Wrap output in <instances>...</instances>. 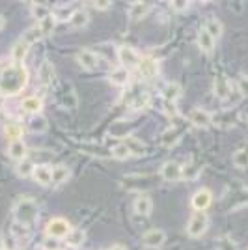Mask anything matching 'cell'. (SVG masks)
Returning <instances> with one entry per match:
<instances>
[{"label": "cell", "mask_w": 248, "mask_h": 250, "mask_svg": "<svg viewBox=\"0 0 248 250\" xmlns=\"http://www.w3.org/2000/svg\"><path fill=\"white\" fill-rule=\"evenodd\" d=\"M28 83V71L22 63H11L0 73V95L10 97L22 92V88Z\"/></svg>", "instance_id": "obj_1"}, {"label": "cell", "mask_w": 248, "mask_h": 250, "mask_svg": "<svg viewBox=\"0 0 248 250\" xmlns=\"http://www.w3.org/2000/svg\"><path fill=\"white\" fill-rule=\"evenodd\" d=\"M13 217L21 226H30L38 219V204L30 196H21L13 206Z\"/></svg>", "instance_id": "obj_2"}, {"label": "cell", "mask_w": 248, "mask_h": 250, "mask_svg": "<svg viewBox=\"0 0 248 250\" xmlns=\"http://www.w3.org/2000/svg\"><path fill=\"white\" fill-rule=\"evenodd\" d=\"M207 226H209V219H207L206 211H196L190 220H188V226H186V233L190 237H202L207 231Z\"/></svg>", "instance_id": "obj_3"}, {"label": "cell", "mask_w": 248, "mask_h": 250, "mask_svg": "<svg viewBox=\"0 0 248 250\" xmlns=\"http://www.w3.org/2000/svg\"><path fill=\"white\" fill-rule=\"evenodd\" d=\"M118 60H120V63H122V67H125V69H135V67H138V63H140V54L133 49V47H129V45H120L118 47Z\"/></svg>", "instance_id": "obj_4"}, {"label": "cell", "mask_w": 248, "mask_h": 250, "mask_svg": "<svg viewBox=\"0 0 248 250\" xmlns=\"http://www.w3.org/2000/svg\"><path fill=\"white\" fill-rule=\"evenodd\" d=\"M71 224L65 219H52L49 224H47V237H52V239H65L69 233H71Z\"/></svg>", "instance_id": "obj_5"}, {"label": "cell", "mask_w": 248, "mask_h": 250, "mask_svg": "<svg viewBox=\"0 0 248 250\" xmlns=\"http://www.w3.org/2000/svg\"><path fill=\"white\" fill-rule=\"evenodd\" d=\"M161 177L168 181V183H176L183 177V167L179 163H174V161H168L163 165L161 168Z\"/></svg>", "instance_id": "obj_6"}, {"label": "cell", "mask_w": 248, "mask_h": 250, "mask_svg": "<svg viewBox=\"0 0 248 250\" xmlns=\"http://www.w3.org/2000/svg\"><path fill=\"white\" fill-rule=\"evenodd\" d=\"M165 241H166V233L159 228L147 229L144 235H142V243H144L147 249H159V247L165 245Z\"/></svg>", "instance_id": "obj_7"}, {"label": "cell", "mask_w": 248, "mask_h": 250, "mask_svg": "<svg viewBox=\"0 0 248 250\" xmlns=\"http://www.w3.org/2000/svg\"><path fill=\"white\" fill-rule=\"evenodd\" d=\"M211 202H213L211 190H209V188H200V190L194 192V196L190 200V206L196 209V211H206V209L211 206Z\"/></svg>", "instance_id": "obj_8"}, {"label": "cell", "mask_w": 248, "mask_h": 250, "mask_svg": "<svg viewBox=\"0 0 248 250\" xmlns=\"http://www.w3.org/2000/svg\"><path fill=\"white\" fill-rule=\"evenodd\" d=\"M188 122L194 125V127L206 129V127H209V125L213 124V116L209 114L207 110H204V108H194L188 114Z\"/></svg>", "instance_id": "obj_9"}, {"label": "cell", "mask_w": 248, "mask_h": 250, "mask_svg": "<svg viewBox=\"0 0 248 250\" xmlns=\"http://www.w3.org/2000/svg\"><path fill=\"white\" fill-rule=\"evenodd\" d=\"M77 62L83 65L84 69H88V71H93V69H97L99 67V62H101V58L95 54L93 51H81L77 54Z\"/></svg>", "instance_id": "obj_10"}, {"label": "cell", "mask_w": 248, "mask_h": 250, "mask_svg": "<svg viewBox=\"0 0 248 250\" xmlns=\"http://www.w3.org/2000/svg\"><path fill=\"white\" fill-rule=\"evenodd\" d=\"M133 209H135L136 215H140V217H147L149 213H151V209H153V202L151 198L147 196V194H138L135 198V204H133Z\"/></svg>", "instance_id": "obj_11"}, {"label": "cell", "mask_w": 248, "mask_h": 250, "mask_svg": "<svg viewBox=\"0 0 248 250\" xmlns=\"http://www.w3.org/2000/svg\"><path fill=\"white\" fill-rule=\"evenodd\" d=\"M32 177H34L36 183H40L43 187L52 185V168H49L47 165H38V167L34 168Z\"/></svg>", "instance_id": "obj_12"}, {"label": "cell", "mask_w": 248, "mask_h": 250, "mask_svg": "<svg viewBox=\"0 0 248 250\" xmlns=\"http://www.w3.org/2000/svg\"><path fill=\"white\" fill-rule=\"evenodd\" d=\"M138 69H140L144 79H155L157 73H159V65L153 58H142L138 63Z\"/></svg>", "instance_id": "obj_13"}, {"label": "cell", "mask_w": 248, "mask_h": 250, "mask_svg": "<svg viewBox=\"0 0 248 250\" xmlns=\"http://www.w3.org/2000/svg\"><path fill=\"white\" fill-rule=\"evenodd\" d=\"M26 153H28V149H26V144H24L22 140H13V142H10V147H8V155H10L13 161L21 163V161H24Z\"/></svg>", "instance_id": "obj_14"}, {"label": "cell", "mask_w": 248, "mask_h": 250, "mask_svg": "<svg viewBox=\"0 0 248 250\" xmlns=\"http://www.w3.org/2000/svg\"><path fill=\"white\" fill-rule=\"evenodd\" d=\"M231 94V84L227 81L224 75H218L217 79H215V95H217L218 99H227Z\"/></svg>", "instance_id": "obj_15"}, {"label": "cell", "mask_w": 248, "mask_h": 250, "mask_svg": "<svg viewBox=\"0 0 248 250\" xmlns=\"http://www.w3.org/2000/svg\"><path fill=\"white\" fill-rule=\"evenodd\" d=\"M38 81L43 86H49L54 81V67H52V63L49 60H45L40 65V69H38Z\"/></svg>", "instance_id": "obj_16"}, {"label": "cell", "mask_w": 248, "mask_h": 250, "mask_svg": "<svg viewBox=\"0 0 248 250\" xmlns=\"http://www.w3.org/2000/svg\"><path fill=\"white\" fill-rule=\"evenodd\" d=\"M125 146L129 147V151H131V155H144L145 153V144L142 142V140H138L136 136H125Z\"/></svg>", "instance_id": "obj_17"}, {"label": "cell", "mask_w": 248, "mask_h": 250, "mask_svg": "<svg viewBox=\"0 0 248 250\" xmlns=\"http://www.w3.org/2000/svg\"><path fill=\"white\" fill-rule=\"evenodd\" d=\"M88 22H90V15H88V11H84V10H75L71 15V19H69L71 28H77V30L88 26Z\"/></svg>", "instance_id": "obj_18"}, {"label": "cell", "mask_w": 248, "mask_h": 250, "mask_svg": "<svg viewBox=\"0 0 248 250\" xmlns=\"http://www.w3.org/2000/svg\"><path fill=\"white\" fill-rule=\"evenodd\" d=\"M198 47L204 52H213V49H215V40L211 38V34L206 28L198 32Z\"/></svg>", "instance_id": "obj_19"}, {"label": "cell", "mask_w": 248, "mask_h": 250, "mask_svg": "<svg viewBox=\"0 0 248 250\" xmlns=\"http://www.w3.org/2000/svg\"><path fill=\"white\" fill-rule=\"evenodd\" d=\"M22 110L24 112H28V114H32V116H36V114H40V110H41V106H43V103H41V99L40 97H36V95H30V97H26L24 101H22Z\"/></svg>", "instance_id": "obj_20"}, {"label": "cell", "mask_w": 248, "mask_h": 250, "mask_svg": "<svg viewBox=\"0 0 248 250\" xmlns=\"http://www.w3.org/2000/svg\"><path fill=\"white\" fill-rule=\"evenodd\" d=\"M71 176V170L65 167V165H58V167L52 168V185H62L65 183Z\"/></svg>", "instance_id": "obj_21"}, {"label": "cell", "mask_w": 248, "mask_h": 250, "mask_svg": "<svg viewBox=\"0 0 248 250\" xmlns=\"http://www.w3.org/2000/svg\"><path fill=\"white\" fill-rule=\"evenodd\" d=\"M163 97H165V101H168V103H176L177 99L181 97V86L176 83H168L163 88Z\"/></svg>", "instance_id": "obj_22"}, {"label": "cell", "mask_w": 248, "mask_h": 250, "mask_svg": "<svg viewBox=\"0 0 248 250\" xmlns=\"http://www.w3.org/2000/svg\"><path fill=\"white\" fill-rule=\"evenodd\" d=\"M28 49H30V45H26V43L22 42H17L13 45V49H11V58H13V62L15 63H21L24 58H26V54H28Z\"/></svg>", "instance_id": "obj_23"}, {"label": "cell", "mask_w": 248, "mask_h": 250, "mask_svg": "<svg viewBox=\"0 0 248 250\" xmlns=\"http://www.w3.org/2000/svg\"><path fill=\"white\" fill-rule=\"evenodd\" d=\"M129 69H125V67H118V69H114L112 73H110V83L114 86H125V84L129 83Z\"/></svg>", "instance_id": "obj_24"}, {"label": "cell", "mask_w": 248, "mask_h": 250, "mask_svg": "<svg viewBox=\"0 0 248 250\" xmlns=\"http://www.w3.org/2000/svg\"><path fill=\"white\" fill-rule=\"evenodd\" d=\"M179 135H181V131H177L176 127H170L161 136V144L165 147H174V144H177V140H179Z\"/></svg>", "instance_id": "obj_25"}, {"label": "cell", "mask_w": 248, "mask_h": 250, "mask_svg": "<svg viewBox=\"0 0 248 250\" xmlns=\"http://www.w3.org/2000/svg\"><path fill=\"white\" fill-rule=\"evenodd\" d=\"M149 4H145V2H135L131 8H129V17L133 19V21H138V19H142L145 13L149 11Z\"/></svg>", "instance_id": "obj_26"}, {"label": "cell", "mask_w": 248, "mask_h": 250, "mask_svg": "<svg viewBox=\"0 0 248 250\" xmlns=\"http://www.w3.org/2000/svg\"><path fill=\"white\" fill-rule=\"evenodd\" d=\"M43 36H45V34L41 32L40 24H36V26H32V28H28V30L22 34L21 40L24 43H26V45H32V43H38V42H40Z\"/></svg>", "instance_id": "obj_27"}, {"label": "cell", "mask_w": 248, "mask_h": 250, "mask_svg": "<svg viewBox=\"0 0 248 250\" xmlns=\"http://www.w3.org/2000/svg\"><path fill=\"white\" fill-rule=\"evenodd\" d=\"M28 127H30V131H34V133H45L47 127H49V122L43 116L36 114L28 120Z\"/></svg>", "instance_id": "obj_28"}, {"label": "cell", "mask_w": 248, "mask_h": 250, "mask_svg": "<svg viewBox=\"0 0 248 250\" xmlns=\"http://www.w3.org/2000/svg\"><path fill=\"white\" fill-rule=\"evenodd\" d=\"M67 239V245L69 247H73V249H77L79 245H83L84 239H86V233H84V229H71V233L65 237Z\"/></svg>", "instance_id": "obj_29"}, {"label": "cell", "mask_w": 248, "mask_h": 250, "mask_svg": "<svg viewBox=\"0 0 248 250\" xmlns=\"http://www.w3.org/2000/svg\"><path fill=\"white\" fill-rule=\"evenodd\" d=\"M204 28L211 34V38H213V40H218V38L222 36V22L218 21V19H207Z\"/></svg>", "instance_id": "obj_30"}, {"label": "cell", "mask_w": 248, "mask_h": 250, "mask_svg": "<svg viewBox=\"0 0 248 250\" xmlns=\"http://www.w3.org/2000/svg\"><path fill=\"white\" fill-rule=\"evenodd\" d=\"M30 11L38 21H43L45 17H49V15H51V8H49V6H45V4H38V2H34V4H32Z\"/></svg>", "instance_id": "obj_31"}, {"label": "cell", "mask_w": 248, "mask_h": 250, "mask_svg": "<svg viewBox=\"0 0 248 250\" xmlns=\"http://www.w3.org/2000/svg\"><path fill=\"white\" fill-rule=\"evenodd\" d=\"M56 17H54V13H51L49 17H45L43 21H40V28H41V32L45 34V36H49V34H52L54 32V26H56Z\"/></svg>", "instance_id": "obj_32"}, {"label": "cell", "mask_w": 248, "mask_h": 250, "mask_svg": "<svg viewBox=\"0 0 248 250\" xmlns=\"http://www.w3.org/2000/svg\"><path fill=\"white\" fill-rule=\"evenodd\" d=\"M34 163L32 161H28V159H24V161H21L19 165H17V174L21 177H28L34 174Z\"/></svg>", "instance_id": "obj_33"}, {"label": "cell", "mask_w": 248, "mask_h": 250, "mask_svg": "<svg viewBox=\"0 0 248 250\" xmlns=\"http://www.w3.org/2000/svg\"><path fill=\"white\" fill-rule=\"evenodd\" d=\"M6 135H8V138H10V142H13V140H21L22 127L19 124H8L6 125Z\"/></svg>", "instance_id": "obj_34"}, {"label": "cell", "mask_w": 248, "mask_h": 250, "mask_svg": "<svg viewBox=\"0 0 248 250\" xmlns=\"http://www.w3.org/2000/svg\"><path fill=\"white\" fill-rule=\"evenodd\" d=\"M233 165L237 168H248V149H239L233 153Z\"/></svg>", "instance_id": "obj_35"}, {"label": "cell", "mask_w": 248, "mask_h": 250, "mask_svg": "<svg viewBox=\"0 0 248 250\" xmlns=\"http://www.w3.org/2000/svg\"><path fill=\"white\" fill-rule=\"evenodd\" d=\"M73 15V10L71 6H58L56 10H54V17H56V21H69Z\"/></svg>", "instance_id": "obj_36"}, {"label": "cell", "mask_w": 248, "mask_h": 250, "mask_svg": "<svg viewBox=\"0 0 248 250\" xmlns=\"http://www.w3.org/2000/svg\"><path fill=\"white\" fill-rule=\"evenodd\" d=\"M112 157L118 159V161H125V159L131 157V151H129V147L125 146V144H118V146L112 149Z\"/></svg>", "instance_id": "obj_37"}, {"label": "cell", "mask_w": 248, "mask_h": 250, "mask_svg": "<svg viewBox=\"0 0 248 250\" xmlns=\"http://www.w3.org/2000/svg\"><path fill=\"white\" fill-rule=\"evenodd\" d=\"M198 174H200V167H196V165L183 167V177L185 179H194V177H198Z\"/></svg>", "instance_id": "obj_38"}, {"label": "cell", "mask_w": 248, "mask_h": 250, "mask_svg": "<svg viewBox=\"0 0 248 250\" xmlns=\"http://www.w3.org/2000/svg\"><path fill=\"white\" fill-rule=\"evenodd\" d=\"M43 249L45 250H60V241L52 239V237H47L43 241Z\"/></svg>", "instance_id": "obj_39"}, {"label": "cell", "mask_w": 248, "mask_h": 250, "mask_svg": "<svg viewBox=\"0 0 248 250\" xmlns=\"http://www.w3.org/2000/svg\"><path fill=\"white\" fill-rule=\"evenodd\" d=\"M218 250H237V247H235V243L231 239L224 237V239H220V243H218Z\"/></svg>", "instance_id": "obj_40"}, {"label": "cell", "mask_w": 248, "mask_h": 250, "mask_svg": "<svg viewBox=\"0 0 248 250\" xmlns=\"http://www.w3.org/2000/svg\"><path fill=\"white\" fill-rule=\"evenodd\" d=\"M239 92H241V95H245V97H248V77L247 75H243L241 79H239Z\"/></svg>", "instance_id": "obj_41"}, {"label": "cell", "mask_w": 248, "mask_h": 250, "mask_svg": "<svg viewBox=\"0 0 248 250\" xmlns=\"http://www.w3.org/2000/svg\"><path fill=\"white\" fill-rule=\"evenodd\" d=\"M147 103H149V95L144 94V95H140V97L136 99L135 103H133V106H135V108H142V106H145Z\"/></svg>", "instance_id": "obj_42"}, {"label": "cell", "mask_w": 248, "mask_h": 250, "mask_svg": "<svg viewBox=\"0 0 248 250\" xmlns=\"http://www.w3.org/2000/svg\"><path fill=\"white\" fill-rule=\"evenodd\" d=\"M110 6H112V2H108V0H101V2H93V8H95V10H101V11L108 10Z\"/></svg>", "instance_id": "obj_43"}, {"label": "cell", "mask_w": 248, "mask_h": 250, "mask_svg": "<svg viewBox=\"0 0 248 250\" xmlns=\"http://www.w3.org/2000/svg\"><path fill=\"white\" fill-rule=\"evenodd\" d=\"M172 8L176 11H183L188 8V2H183V0H179V2H172Z\"/></svg>", "instance_id": "obj_44"}, {"label": "cell", "mask_w": 248, "mask_h": 250, "mask_svg": "<svg viewBox=\"0 0 248 250\" xmlns=\"http://www.w3.org/2000/svg\"><path fill=\"white\" fill-rule=\"evenodd\" d=\"M108 250H127V249H125L124 245H112V247H110Z\"/></svg>", "instance_id": "obj_45"}, {"label": "cell", "mask_w": 248, "mask_h": 250, "mask_svg": "<svg viewBox=\"0 0 248 250\" xmlns=\"http://www.w3.org/2000/svg\"><path fill=\"white\" fill-rule=\"evenodd\" d=\"M4 26H6V19H4V17H2V15H0V30H2V28H4Z\"/></svg>", "instance_id": "obj_46"}, {"label": "cell", "mask_w": 248, "mask_h": 250, "mask_svg": "<svg viewBox=\"0 0 248 250\" xmlns=\"http://www.w3.org/2000/svg\"><path fill=\"white\" fill-rule=\"evenodd\" d=\"M0 250H10V249H6V247H2V249H0Z\"/></svg>", "instance_id": "obj_47"}]
</instances>
